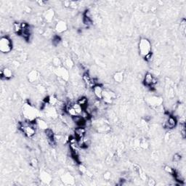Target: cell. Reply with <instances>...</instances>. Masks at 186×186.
Listing matches in <instances>:
<instances>
[{
	"label": "cell",
	"instance_id": "cell-3",
	"mask_svg": "<svg viewBox=\"0 0 186 186\" xmlns=\"http://www.w3.org/2000/svg\"><path fill=\"white\" fill-rule=\"evenodd\" d=\"M94 129L97 133L100 134H106L108 133L110 131V125L108 121L103 119H100L93 123Z\"/></svg>",
	"mask_w": 186,
	"mask_h": 186
},
{
	"label": "cell",
	"instance_id": "cell-24",
	"mask_svg": "<svg viewBox=\"0 0 186 186\" xmlns=\"http://www.w3.org/2000/svg\"><path fill=\"white\" fill-rule=\"evenodd\" d=\"M61 42H62L61 38L58 35H54L52 36V44L55 47H57V46L59 45L61 43Z\"/></svg>",
	"mask_w": 186,
	"mask_h": 186
},
{
	"label": "cell",
	"instance_id": "cell-29",
	"mask_svg": "<svg viewBox=\"0 0 186 186\" xmlns=\"http://www.w3.org/2000/svg\"><path fill=\"white\" fill-rule=\"evenodd\" d=\"M185 29H186V21L185 19H183L180 23V30H181L183 34L185 35Z\"/></svg>",
	"mask_w": 186,
	"mask_h": 186
},
{
	"label": "cell",
	"instance_id": "cell-23",
	"mask_svg": "<svg viewBox=\"0 0 186 186\" xmlns=\"http://www.w3.org/2000/svg\"><path fill=\"white\" fill-rule=\"evenodd\" d=\"M82 22H83L84 25L85 26H87V27H89L90 26H92V23H93L92 18H90V17H87L85 16V15H83Z\"/></svg>",
	"mask_w": 186,
	"mask_h": 186
},
{
	"label": "cell",
	"instance_id": "cell-21",
	"mask_svg": "<svg viewBox=\"0 0 186 186\" xmlns=\"http://www.w3.org/2000/svg\"><path fill=\"white\" fill-rule=\"evenodd\" d=\"M113 78H114V80L117 83H121L124 81V73L122 71H117V72H116L114 74Z\"/></svg>",
	"mask_w": 186,
	"mask_h": 186
},
{
	"label": "cell",
	"instance_id": "cell-41",
	"mask_svg": "<svg viewBox=\"0 0 186 186\" xmlns=\"http://www.w3.org/2000/svg\"><path fill=\"white\" fill-rule=\"evenodd\" d=\"M36 3L38 4L39 6H44L46 2H44V1H38V2H36Z\"/></svg>",
	"mask_w": 186,
	"mask_h": 186
},
{
	"label": "cell",
	"instance_id": "cell-27",
	"mask_svg": "<svg viewBox=\"0 0 186 186\" xmlns=\"http://www.w3.org/2000/svg\"><path fill=\"white\" fill-rule=\"evenodd\" d=\"M149 147V143L146 139H141L140 140V148L142 150H147Z\"/></svg>",
	"mask_w": 186,
	"mask_h": 186
},
{
	"label": "cell",
	"instance_id": "cell-20",
	"mask_svg": "<svg viewBox=\"0 0 186 186\" xmlns=\"http://www.w3.org/2000/svg\"><path fill=\"white\" fill-rule=\"evenodd\" d=\"M76 103H79V104L80 105L82 108H83L84 110H85V109L87 108V107L89 106V100H88L87 97H84V96L79 97V98L78 99V100Z\"/></svg>",
	"mask_w": 186,
	"mask_h": 186
},
{
	"label": "cell",
	"instance_id": "cell-17",
	"mask_svg": "<svg viewBox=\"0 0 186 186\" xmlns=\"http://www.w3.org/2000/svg\"><path fill=\"white\" fill-rule=\"evenodd\" d=\"M59 99L58 97H57L56 95H52L48 96L45 98V100H44V102L47 103L49 106H55L58 105V103H59Z\"/></svg>",
	"mask_w": 186,
	"mask_h": 186
},
{
	"label": "cell",
	"instance_id": "cell-26",
	"mask_svg": "<svg viewBox=\"0 0 186 186\" xmlns=\"http://www.w3.org/2000/svg\"><path fill=\"white\" fill-rule=\"evenodd\" d=\"M63 65L64 67L66 68L67 69H71V68L74 67V64L71 58H66V59H65V61H64Z\"/></svg>",
	"mask_w": 186,
	"mask_h": 186
},
{
	"label": "cell",
	"instance_id": "cell-10",
	"mask_svg": "<svg viewBox=\"0 0 186 186\" xmlns=\"http://www.w3.org/2000/svg\"><path fill=\"white\" fill-rule=\"evenodd\" d=\"M55 17V12L52 8H49L43 13V19L47 23H51L54 20Z\"/></svg>",
	"mask_w": 186,
	"mask_h": 186
},
{
	"label": "cell",
	"instance_id": "cell-6",
	"mask_svg": "<svg viewBox=\"0 0 186 186\" xmlns=\"http://www.w3.org/2000/svg\"><path fill=\"white\" fill-rule=\"evenodd\" d=\"M158 80L153 74L150 72H148L145 74V76L143 78V84L148 88H153L156 86L157 84Z\"/></svg>",
	"mask_w": 186,
	"mask_h": 186
},
{
	"label": "cell",
	"instance_id": "cell-5",
	"mask_svg": "<svg viewBox=\"0 0 186 186\" xmlns=\"http://www.w3.org/2000/svg\"><path fill=\"white\" fill-rule=\"evenodd\" d=\"M116 99H117V94H116L114 91L110 90V89H104L102 100H103L105 104H112L115 101Z\"/></svg>",
	"mask_w": 186,
	"mask_h": 186
},
{
	"label": "cell",
	"instance_id": "cell-13",
	"mask_svg": "<svg viewBox=\"0 0 186 186\" xmlns=\"http://www.w3.org/2000/svg\"><path fill=\"white\" fill-rule=\"evenodd\" d=\"M61 181L63 182L64 185H71L74 184V177L72 174H70L69 172H66L65 174H63L61 175Z\"/></svg>",
	"mask_w": 186,
	"mask_h": 186
},
{
	"label": "cell",
	"instance_id": "cell-19",
	"mask_svg": "<svg viewBox=\"0 0 186 186\" xmlns=\"http://www.w3.org/2000/svg\"><path fill=\"white\" fill-rule=\"evenodd\" d=\"M36 127H39L40 129L42 130H45L47 129H48V124L44 120H43L41 118H37L36 119Z\"/></svg>",
	"mask_w": 186,
	"mask_h": 186
},
{
	"label": "cell",
	"instance_id": "cell-18",
	"mask_svg": "<svg viewBox=\"0 0 186 186\" xmlns=\"http://www.w3.org/2000/svg\"><path fill=\"white\" fill-rule=\"evenodd\" d=\"M40 180L45 184H50L52 180V177L51 174H49L48 172L43 171L40 173Z\"/></svg>",
	"mask_w": 186,
	"mask_h": 186
},
{
	"label": "cell",
	"instance_id": "cell-14",
	"mask_svg": "<svg viewBox=\"0 0 186 186\" xmlns=\"http://www.w3.org/2000/svg\"><path fill=\"white\" fill-rule=\"evenodd\" d=\"M103 90H104V88H103V86H102L101 84H96L95 86H94L93 88H92L93 95H94V96L97 100H102V98H103Z\"/></svg>",
	"mask_w": 186,
	"mask_h": 186
},
{
	"label": "cell",
	"instance_id": "cell-31",
	"mask_svg": "<svg viewBox=\"0 0 186 186\" xmlns=\"http://www.w3.org/2000/svg\"><path fill=\"white\" fill-rule=\"evenodd\" d=\"M78 169H79V171L80 172L81 174H86L87 172V169L86 168V166H84L83 164H79Z\"/></svg>",
	"mask_w": 186,
	"mask_h": 186
},
{
	"label": "cell",
	"instance_id": "cell-1",
	"mask_svg": "<svg viewBox=\"0 0 186 186\" xmlns=\"http://www.w3.org/2000/svg\"><path fill=\"white\" fill-rule=\"evenodd\" d=\"M23 114L26 120L36 121L37 118H40V112L35 108L32 105L26 103L23 107Z\"/></svg>",
	"mask_w": 186,
	"mask_h": 186
},
{
	"label": "cell",
	"instance_id": "cell-22",
	"mask_svg": "<svg viewBox=\"0 0 186 186\" xmlns=\"http://www.w3.org/2000/svg\"><path fill=\"white\" fill-rule=\"evenodd\" d=\"M12 29H13L14 32H15L16 34L20 35L22 31L21 23H19V22H15V23H14L13 25H12Z\"/></svg>",
	"mask_w": 186,
	"mask_h": 186
},
{
	"label": "cell",
	"instance_id": "cell-40",
	"mask_svg": "<svg viewBox=\"0 0 186 186\" xmlns=\"http://www.w3.org/2000/svg\"><path fill=\"white\" fill-rule=\"evenodd\" d=\"M24 10L26 13H30V12H31V8L29 6H26L24 7Z\"/></svg>",
	"mask_w": 186,
	"mask_h": 186
},
{
	"label": "cell",
	"instance_id": "cell-7",
	"mask_svg": "<svg viewBox=\"0 0 186 186\" xmlns=\"http://www.w3.org/2000/svg\"><path fill=\"white\" fill-rule=\"evenodd\" d=\"M55 73L56 76L59 79H62L64 82H67L68 80V79H69V73H68V69L64 66H62V65L56 68V70L55 71Z\"/></svg>",
	"mask_w": 186,
	"mask_h": 186
},
{
	"label": "cell",
	"instance_id": "cell-8",
	"mask_svg": "<svg viewBox=\"0 0 186 186\" xmlns=\"http://www.w3.org/2000/svg\"><path fill=\"white\" fill-rule=\"evenodd\" d=\"M146 102L148 106H150L153 108L163 105V99L159 96H151V97H148Z\"/></svg>",
	"mask_w": 186,
	"mask_h": 186
},
{
	"label": "cell",
	"instance_id": "cell-36",
	"mask_svg": "<svg viewBox=\"0 0 186 186\" xmlns=\"http://www.w3.org/2000/svg\"><path fill=\"white\" fill-rule=\"evenodd\" d=\"M11 66H12V68L16 69V68H18V67L20 66V62L18 61H13L12 62V64H11Z\"/></svg>",
	"mask_w": 186,
	"mask_h": 186
},
{
	"label": "cell",
	"instance_id": "cell-30",
	"mask_svg": "<svg viewBox=\"0 0 186 186\" xmlns=\"http://www.w3.org/2000/svg\"><path fill=\"white\" fill-rule=\"evenodd\" d=\"M79 2H76V1H71V2H70L69 8L72 10H76L79 7Z\"/></svg>",
	"mask_w": 186,
	"mask_h": 186
},
{
	"label": "cell",
	"instance_id": "cell-39",
	"mask_svg": "<svg viewBox=\"0 0 186 186\" xmlns=\"http://www.w3.org/2000/svg\"><path fill=\"white\" fill-rule=\"evenodd\" d=\"M70 2H71V1H64V2H63V6L65 7V8H69Z\"/></svg>",
	"mask_w": 186,
	"mask_h": 186
},
{
	"label": "cell",
	"instance_id": "cell-25",
	"mask_svg": "<svg viewBox=\"0 0 186 186\" xmlns=\"http://www.w3.org/2000/svg\"><path fill=\"white\" fill-rule=\"evenodd\" d=\"M73 108H74V110H76V113L77 115H81L82 114V112L84 111V109L79 103H74L72 104Z\"/></svg>",
	"mask_w": 186,
	"mask_h": 186
},
{
	"label": "cell",
	"instance_id": "cell-32",
	"mask_svg": "<svg viewBox=\"0 0 186 186\" xmlns=\"http://www.w3.org/2000/svg\"><path fill=\"white\" fill-rule=\"evenodd\" d=\"M52 64L55 65V66L56 67V68H58V67L61 66V64H62V63H61V60H60L59 58H55L54 59L52 60Z\"/></svg>",
	"mask_w": 186,
	"mask_h": 186
},
{
	"label": "cell",
	"instance_id": "cell-28",
	"mask_svg": "<svg viewBox=\"0 0 186 186\" xmlns=\"http://www.w3.org/2000/svg\"><path fill=\"white\" fill-rule=\"evenodd\" d=\"M164 171L166 172L167 174H171V175H172V176H174V174H175V172H176L175 169L172 168V166H168V165H166V166H164Z\"/></svg>",
	"mask_w": 186,
	"mask_h": 186
},
{
	"label": "cell",
	"instance_id": "cell-16",
	"mask_svg": "<svg viewBox=\"0 0 186 186\" xmlns=\"http://www.w3.org/2000/svg\"><path fill=\"white\" fill-rule=\"evenodd\" d=\"M87 129L86 127H76L74 129V137L77 140L82 139L86 135Z\"/></svg>",
	"mask_w": 186,
	"mask_h": 186
},
{
	"label": "cell",
	"instance_id": "cell-9",
	"mask_svg": "<svg viewBox=\"0 0 186 186\" xmlns=\"http://www.w3.org/2000/svg\"><path fill=\"white\" fill-rule=\"evenodd\" d=\"M27 79L29 80V82H31V83H37L41 79V75H40V72L36 71V70H32V71H31L28 74Z\"/></svg>",
	"mask_w": 186,
	"mask_h": 186
},
{
	"label": "cell",
	"instance_id": "cell-12",
	"mask_svg": "<svg viewBox=\"0 0 186 186\" xmlns=\"http://www.w3.org/2000/svg\"><path fill=\"white\" fill-rule=\"evenodd\" d=\"M13 77V71L11 68H2L1 70V79L2 80H10Z\"/></svg>",
	"mask_w": 186,
	"mask_h": 186
},
{
	"label": "cell",
	"instance_id": "cell-34",
	"mask_svg": "<svg viewBox=\"0 0 186 186\" xmlns=\"http://www.w3.org/2000/svg\"><path fill=\"white\" fill-rule=\"evenodd\" d=\"M181 159H182L181 155L179 154V153H175V154L174 155V156H173V161L177 163V162L180 161Z\"/></svg>",
	"mask_w": 186,
	"mask_h": 186
},
{
	"label": "cell",
	"instance_id": "cell-38",
	"mask_svg": "<svg viewBox=\"0 0 186 186\" xmlns=\"http://www.w3.org/2000/svg\"><path fill=\"white\" fill-rule=\"evenodd\" d=\"M31 165L33 166V168H36L38 166V161L36 160V159H33L31 161Z\"/></svg>",
	"mask_w": 186,
	"mask_h": 186
},
{
	"label": "cell",
	"instance_id": "cell-33",
	"mask_svg": "<svg viewBox=\"0 0 186 186\" xmlns=\"http://www.w3.org/2000/svg\"><path fill=\"white\" fill-rule=\"evenodd\" d=\"M103 179H104L105 180H106V181H109V180L111 179V177H112V174H111L110 172L107 171V172H106L104 174H103Z\"/></svg>",
	"mask_w": 186,
	"mask_h": 186
},
{
	"label": "cell",
	"instance_id": "cell-4",
	"mask_svg": "<svg viewBox=\"0 0 186 186\" xmlns=\"http://www.w3.org/2000/svg\"><path fill=\"white\" fill-rule=\"evenodd\" d=\"M12 50V42L8 36H2L0 40V51L2 53H9Z\"/></svg>",
	"mask_w": 186,
	"mask_h": 186
},
{
	"label": "cell",
	"instance_id": "cell-11",
	"mask_svg": "<svg viewBox=\"0 0 186 186\" xmlns=\"http://www.w3.org/2000/svg\"><path fill=\"white\" fill-rule=\"evenodd\" d=\"M73 123L75 124L76 127H86L87 124L88 120L85 119L84 117H82L81 115H76L75 117H72Z\"/></svg>",
	"mask_w": 186,
	"mask_h": 186
},
{
	"label": "cell",
	"instance_id": "cell-15",
	"mask_svg": "<svg viewBox=\"0 0 186 186\" xmlns=\"http://www.w3.org/2000/svg\"><path fill=\"white\" fill-rule=\"evenodd\" d=\"M55 29L58 33H63L68 30V25L63 20H59L55 26Z\"/></svg>",
	"mask_w": 186,
	"mask_h": 186
},
{
	"label": "cell",
	"instance_id": "cell-37",
	"mask_svg": "<svg viewBox=\"0 0 186 186\" xmlns=\"http://www.w3.org/2000/svg\"><path fill=\"white\" fill-rule=\"evenodd\" d=\"M153 53L151 52L150 54H148V55H146V56H145V58H144V59H145V61H147V62H151V61L152 60H153Z\"/></svg>",
	"mask_w": 186,
	"mask_h": 186
},
{
	"label": "cell",
	"instance_id": "cell-35",
	"mask_svg": "<svg viewBox=\"0 0 186 186\" xmlns=\"http://www.w3.org/2000/svg\"><path fill=\"white\" fill-rule=\"evenodd\" d=\"M147 183L149 186H154L156 185V182L154 179L153 178H148L147 180Z\"/></svg>",
	"mask_w": 186,
	"mask_h": 186
},
{
	"label": "cell",
	"instance_id": "cell-2",
	"mask_svg": "<svg viewBox=\"0 0 186 186\" xmlns=\"http://www.w3.org/2000/svg\"><path fill=\"white\" fill-rule=\"evenodd\" d=\"M152 50L151 43L148 39L141 38L138 44V50H139L140 55L142 58H145L146 55L150 54Z\"/></svg>",
	"mask_w": 186,
	"mask_h": 186
}]
</instances>
